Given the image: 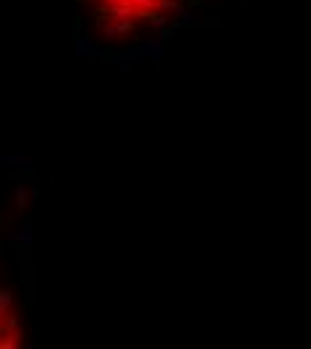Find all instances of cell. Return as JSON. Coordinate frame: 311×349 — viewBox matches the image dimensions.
<instances>
[{
	"instance_id": "1",
	"label": "cell",
	"mask_w": 311,
	"mask_h": 349,
	"mask_svg": "<svg viewBox=\"0 0 311 349\" xmlns=\"http://www.w3.org/2000/svg\"><path fill=\"white\" fill-rule=\"evenodd\" d=\"M19 269H22V279H25L27 304L33 306V261H30V245L19 247Z\"/></svg>"
},
{
	"instance_id": "2",
	"label": "cell",
	"mask_w": 311,
	"mask_h": 349,
	"mask_svg": "<svg viewBox=\"0 0 311 349\" xmlns=\"http://www.w3.org/2000/svg\"><path fill=\"white\" fill-rule=\"evenodd\" d=\"M27 199H30V185L25 183V177L14 185V209H17V215L22 218L25 215V209H27Z\"/></svg>"
},
{
	"instance_id": "3",
	"label": "cell",
	"mask_w": 311,
	"mask_h": 349,
	"mask_svg": "<svg viewBox=\"0 0 311 349\" xmlns=\"http://www.w3.org/2000/svg\"><path fill=\"white\" fill-rule=\"evenodd\" d=\"M73 51L78 54V57H89V54H94L97 49H94V46H91L81 33H75V35H73Z\"/></svg>"
},
{
	"instance_id": "4",
	"label": "cell",
	"mask_w": 311,
	"mask_h": 349,
	"mask_svg": "<svg viewBox=\"0 0 311 349\" xmlns=\"http://www.w3.org/2000/svg\"><path fill=\"white\" fill-rule=\"evenodd\" d=\"M11 237L17 239L19 245H33V228L30 226H22V228H14Z\"/></svg>"
},
{
	"instance_id": "5",
	"label": "cell",
	"mask_w": 311,
	"mask_h": 349,
	"mask_svg": "<svg viewBox=\"0 0 311 349\" xmlns=\"http://www.w3.org/2000/svg\"><path fill=\"white\" fill-rule=\"evenodd\" d=\"M19 344H22V333L19 330H11V333H6V336L0 338V349H14Z\"/></svg>"
},
{
	"instance_id": "6",
	"label": "cell",
	"mask_w": 311,
	"mask_h": 349,
	"mask_svg": "<svg viewBox=\"0 0 311 349\" xmlns=\"http://www.w3.org/2000/svg\"><path fill=\"white\" fill-rule=\"evenodd\" d=\"M11 306H14V293H11L9 288H0V312L9 314Z\"/></svg>"
},
{
	"instance_id": "7",
	"label": "cell",
	"mask_w": 311,
	"mask_h": 349,
	"mask_svg": "<svg viewBox=\"0 0 311 349\" xmlns=\"http://www.w3.org/2000/svg\"><path fill=\"white\" fill-rule=\"evenodd\" d=\"M115 30H118V35H129V33H134V30H137V22L118 19V22H115Z\"/></svg>"
},
{
	"instance_id": "8",
	"label": "cell",
	"mask_w": 311,
	"mask_h": 349,
	"mask_svg": "<svg viewBox=\"0 0 311 349\" xmlns=\"http://www.w3.org/2000/svg\"><path fill=\"white\" fill-rule=\"evenodd\" d=\"M3 325H6V330H9V333H11V330H19V317H14V314L9 312V314L3 317Z\"/></svg>"
},
{
	"instance_id": "9",
	"label": "cell",
	"mask_w": 311,
	"mask_h": 349,
	"mask_svg": "<svg viewBox=\"0 0 311 349\" xmlns=\"http://www.w3.org/2000/svg\"><path fill=\"white\" fill-rule=\"evenodd\" d=\"M81 27H83V19L75 17V19H73V30H75V33H81Z\"/></svg>"
},
{
	"instance_id": "10",
	"label": "cell",
	"mask_w": 311,
	"mask_h": 349,
	"mask_svg": "<svg viewBox=\"0 0 311 349\" xmlns=\"http://www.w3.org/2000/svg\"><path fill=\"white\" fill-rule=\"evenodd\" d=\"M30 196H33V199H38V196H41V191H38V185H30Z\"/></svg>"
},
{
	"instance_id": "11",
	"label": "cell",
	"mask_w": 311,
	"mask_h": 349,
	"mask_svg": "<svg viewBox=\"0 0 311 349\" xmlns=\"http://www.w3.org/2000/svg\"><path fill=\"white\" fill-rule=\"evenodd\" d=\"M0 255H3V234H0Z\"/></svg>"
},
{
	"instance_id": "12",
	"label": "cell",
	"mask_w": 311,
	"mask_h": 349,
	"mask_svg": "<svg viewBox=\"0 0 311 349\" xmlns=\"http://www.w3.org/2000/svg\"><path fill=\"white\" fill-rule=\"evenodd\" d=\"M3 317H6V314H3V312H0V320H3Z\"/></svg>"
}]
</instances>
